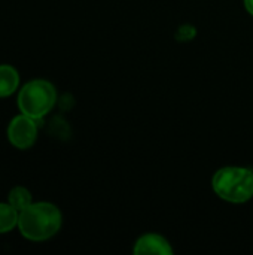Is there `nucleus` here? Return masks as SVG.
I'll return each mask as SVG.
<instances>
[{
  "mask_svg": "<svg viewBox=\"0 0 253 255\" xmlns=\"http://www.w3.org/2000/svg\"><path fill=\"white\" fill-rule=\"evenodd\" d=\"M63 226L61 211L49 202H33L19 212L18 230L33 242H43L54 238Z\"/></svg>",
  "mask_w": 253,
  "mask_h": 255,
  "instance_id": "f257e3e1",
  "label": "nucleus"
},
{
  "mask_svg": "<svg viewBox=\"0 0 253 255\" xmlns=\"http://www.w3.org/2000/svg\"><path fill=\"white\" fill-rule=\"evenodd\" d=\"M213 193L234 205H242L253 199V170L243 166H225L212 176Z\"/></svg>",
  "mask_w": 253,
  "mask_h": 255,
  "instance_id": "f03ea898",
  "label": "nucleus"
},
{
  "mask_svg": "<svg viewBox=\"0 0 253 255\" xmlns=\"http://www.w3.org/2000/svg\"><path fill=\"white\" fill-rule=\"evenodd\" d=\"M58 102L55 87L46 79H33L18 93L16 105L21 114L42 121Z\"/></svg>",
  "mask_w": 253,
  "mask_h": 255,
  "instance_id": "7ed1b4c3",
  "label": "nucleus"
},
{
  "mask_svg": "<svg viewBox=\"0 0 253 255\" xmlns=\"http://www.w3.org/2000/svg\"><path fill=\"white\" fill-rule=\"evenodd\" d=\"M42 121H37L28 115H16L12 118V121L7 126V139L12 146L16 149H28L34 145L39 133V124Z\"/></svg>",
  "mask_w": 253,
  "mask_h": 255,
  "instance_id": "20e7f679",
  "label": "nucleus"
},
{
  "mask_svg": "<svg viewBox=\"0 0 253 255\" xmlns=\"http://www.w3.org/2000/svg\"><path fill=\"white\" fill-rule=\"evenodd\" d=\"M173 253L171 244L158 233L142 235L133 247V254L136 255H173Z\"/></svg>",
  "mask_w": 253,
  "mask_h": 255,
  "instance_id": "39448f33",
  "label": "nucleus"
},
{
  "mask_svg": "<svg viewBox=\"0 0 253 255\" xmlns=\"http://www.w3.org/2000/svg\"><path fill=\"white\" fill-rule=\"evenodd\" d=\"M19 87V73L10 64H0V99L12 96Z\"/></svg>",
  "mask_w": 253,
  "mask_h": 255,
  "instance_id": "423d86ee",
  "label": "nucleus"
},
{
  "mask_svg": "<svg viewBox=\"0 0 253 255\" xmlns=\"http://www.w3.org/2000/svg\"><path fill=\"white\" fill-rule=\"evenodd\" d=\"M18 218L19 212L9 202L0 203V235L9 233L18 227Z\"/></svg>",
  "mask_w": 253,
  "mask_h": 255,
  "instance_id": "0eeeda50",
  "label": "nucleus"
},
{
  "mask_svg": "<svg viewBox=\"0 0 253 255\" xmlns=\"http://www.w3.org/2000/svg\"><path fill=\"white\" fill-rule=\"evenodd\" d=\"M7 202L18 211H24L25 208H28L31 203H33V197H31V193L25 188V187H13L10 191H9V196H7Z\"/></svg>",
  "mask_w": 253,
  "mask_h": 255,
  "instance_id": "6e6552de",
  "label": "nucleus"
},
{
  "mask_svg": "<svg viewBox=\"0 0 253 255\" xmlns=\"http://www.w3.org/2000/svg\"><path fill=\"white\" fill-rule=\"evenodd\" d=\"M245 7L249 12V15L253 16V0H245Z\"/></svg>",
  "mask_w": 253,
  "mask_h": 255,
  "instance_id": "1a4fd4ad",
  "label": "nucleus"
}]
</instances>
